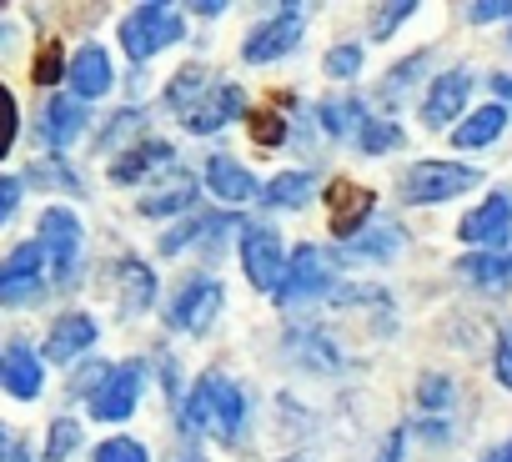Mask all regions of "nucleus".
Masks as SVG:
<instances>
[{"label":"nucleus","mask_w":512,"mask_h":462,"mask_svg":"<svg viewBox=\"0 0 512 462\" xmlns=\"http://www.w3.org/2000/svg\"><path fill=\"white\" fill-rule=\"evenodd\" d=\"M241 417H246V402H241V387L221 372H201L191 382V397H186V432H211L216 442H236L241 437Z\"/></svg>","instance_id":"nucleus-1"},{"label":"nucleus","mask_w":512,"mask_h":462,"mask_svg":"<svg viewBox=\"0 0 512 462\" xmlns=\"http://www.w3.org/2000/svg\"><path fill=\"white\" fill-rule=\"evenodd\" d=\"M181 36H186L181 16H176L171 6H161V0H146V6H136V11L121 21V51H126L131 61H151V56H161L166 46H176Z\"/></svg>","instance_id":"nucleus-2"},{"label":"nucleus","mask_w":512,"mask_h":462,"mask_svg":"<svg viewBox=\"0 0 512 462\" xmlns=\"http://www.w3.org/2000/svg\"><path fill=\"white\" fill-rule=\"evenodd\" d=\"M467 186H482V171H477V166H462V161H417V166H407V176H402V201H412V206H437V201L462 196Z\"/></svg>","instance_id":"nucleus-3"},{"label":"nucleus","mask_w":512,"mask_h":462,"mask_svg":"<svg viewBox=\"0 0 512 462\" xmlns=\"http://www.w3.org/2000/svg\"><path fill=\"white\" fill-rule=\"evenodd\" d=\"M241 267H246V282L256 292H277L282 287L287 252H282L277 226H262V221H246L241 226Z\"/></svg>","instance_id":"nucleus-4"},{"label":"nucleus","mask_w":512,"mask_h":462,"mask_svg":"<svg viewBox=\"0 0 512 462\" xmlns=\"http://www.w3.org/2000/svg\"><path fill=\"white\" fill-rule=\"evenodd\" d=\"M332 277H337L332 257H327L322 247L307 242V247H297V252L287 257L277 302H282V307H302V302H312V297H327V292H332Z\"/></svg>","instance_id":"nucleus-5"},{"label":"nucleus","mask_w":512,"mask_h":462,"mask_svg":"<svg viewBox=\"0 0 512 462\" xmlns=\"http://www.w3.org/2000/svg\"><path fill=\"white\" fill-rule=\"evenodd\" d=\"M46 292V252L41 242H21L0 262V307H31Z\"/></svg>","instance_id":"nucleus-6"},{"label":"nucleus","mask_w":512,"mask_h":462,"mask_svg":"<svg viewBox=\"0 0 512 462\" xmlns=\"http://www.w3.org/2000/svg\"><path fill=\"white\" fill-rule=\"evenodd\" d=\"M41 252H46V267H51V282H71L76 262H81V216L66 211V206H51L41 216Z\"/></svg>","instance_id":"nucleus-7"},{"label":"nucleus","mask_w":512,"mask_h":462,"mask_svg":"<svg viewBox=\"0 0 512 462\" xmlns=\"http://www.w3.org/2000/svg\"><path fill=\"white\" fill-rule=\"evenodd\" d=\"M297 46H302V6H282L272 21H262V26L246 36L241 61L246 66H272V61L292 56Z\"/></svg>","instance_id":"nucleus-8"},{"label":"nucleus","mask_w":512,"mask_h":462,"mask_svg":"<svg viewBox=\"0 0 512 462\" xmlns=\"http://www.w3.org/2000/svg\"><path fill=\"white\" fill-rule=\"evenodd\" d=\"M457 237L477 252H502L512 242V196L507 191H492L482 196V206H472L457 226Z\"/></svg>","instance_id":"nucleus-9"},{"label":"nucleus","mask_w":512,"mask_h":462,"mask_svg":"<svg viewBox=\"0 0 512 462\" xmlns=\"http://www.w3.org/2000/svg\"><path fill=\"white\" fill-rule=\"evenodd\" d=\"M221 282H211V277H196V282H186L176 297H171V307H166V322L176 327V332H191V337H201L211 322H216V312H221Z\"/></svg>","instance_id":"nucleus-10"},{"label":"nucleus","mask_w":512,"mask_h":462,"mask_svg":"<svg viewBox=\"0 0 512 462\" xmlns=\"http://www.w3.org/2000/svg\"><path fill=\"white\" fill-rule=\"evenodd\" d=\"M141 387H146V362H121L111 367L106 387L91 397V417L96 422H126L141 402Z\"/></svg>","instance_id":"nucleus-11"},{"label":"nucleus","mask_w":512,"mask_h":462,"mask_svg":"<svg viewBox=\"0 0 512 462\" xmlns=\"http://www.w3.org/2000/svg\"><path fill=\"white\" fill-rule=\"evenodd\" d=\"M472 101V71H442L432 86H427V101H422V121L427 131H442L452 126Z\"/></svg>","instance_id":"nucleus-12"},{"label":"nucleus","mask_w":512,"mask_h":462,"mask_svg":"<svg viewBox=\"0 0 512 462\" xmlns=\"http://www.w3.org/2000/svg\"><path fill=\"white\" fill-rule=\"evenodd\" d=\"M327 206H332V231H337L342 242H352V237H362V231H367V221H372V211H377V196H372L367 186L332 181V186H327Z\"/></svg>","instance_id":"nucleus-13"},{"label":"nucleus","mask_w":512,"mask_h":462,"mask_svg":"<svg viewBox=\"0 0 512 462\" xmlns=\"http://www.w3.org/2000/svg\"><path fill=\"white\" fill-rule=\"evenodd\" d=\"M96 337H101V327H96L91 312H61L51 322L41 352H46V362H76V357H86L96 347Z\"/></svg>","instance_id":"nucleus-14"},{"label":"nucleus","mask_w":512,"mask_h":462,"mask_svg":"<svg viewBox=\"0 0 512 462\" xmlns=\"http://www.w3.org/2000/svg\"><path fill=\"white\" fill-rule=\"evenodd\" d=\"M236 116H246V91H241V86H211V91L181 116V126H186L191 136H211V131H221V126L236 121Z\"/></svg>","instance_id":"nucleus-15"},{"label":"nucleus","mask_w":512,"mask_h":462,"mask_svg":"<svg viewBox=\"0 0 512 462\" xmlns=\"http://www.w3.org/2000/svg\"><path fill=\"white\" fill-rule=\"evenodd\" d=\"M0 387H6L16 402H36L41 397V387H46V367H41V357L31 352V347H6L0 352Z\"/></svg>","instance_id":"nucleus-16"},{"label":"nucleus","mask_w":512,"mask_h":462,"mask_svg":"<svg viewBox=\"0 0 512 462\" xmlns=\"http://www.w3.org/2000/svg\"><path fill=\"white\" fill-rule=\"evenodd\" d=\"M66 81H71L76 101H96V96H106V91H111V81H116L111 56H106L96 41H91V46H81V51L71 56V66H66Z\"/></svg>","instance_id":"nucleus-17"},{"label":"nucleus","mask_w":512,"mask_h":462,"mask_svg":"<svg viewBox=\"0 0 512 462\" xmlns=\"http://www.w3.org/2000/svg\"><path fill=\"white\" fill-rule=\"evenodd\" d=\"M81 131H86V106H81V101L56 96V101L41 111V136H46V146H51V151H66Z\"/></svg>","instance_id":"nucleus-18"},{"label":"nucleus","mask_w":512,"mask_h":462,"mask_svg":"<svg viewBox=\"0 0 512 462\" xmlns=\"http://www.w3.org/2000/svg\"><path fill=\"white\" fill-rule=\"evenodd\" d=\"M206 186H211V196L226 201V206H241V201L256 196L251 171H246L241 161H231V156H211V161H206Z\"/></svg>","instance_id":"nucleus-19"},{"label":"nucleus","mask_w":512,"mask_h":462,"mask_svg":"<svg viewBox=\"0 0 512 462\" xmlns=\"http://www.w3.org/2000/svg\"><path fill=\"white\" fill-rule=\"evenodd\" d=\"M116 292H121V312L136 317V312H146L156 302V272L146 262H136V257H121L116 262Z\"/></svg>","instance_id":"nucleus-20"},{"label":"nucleus","mask_w":512,"mask_h":462,"mask_svg":"<svg viewBox=\"0 0 512 462\" xmlns=\"http://www.w3.org/2000/svg\"><path fill=\"white\" fill-rule=\"evenodd\" d=\"M166 161H171V146H166V141H141V146L111 156V181H116V186H136L146 171H156V166H166Z\"/></svg>","instance_id":"nucleus-21"},{"label":"nucleus","mask_w":512,"mask_h":462,"mask_svg":"<svg viewBox=\"0 0 512 462\" xmlns=\"http://www.w3.org/2000/svg\"><path fill=\"white\" fill-rule=\"evenodd\" d=\"M502 126H507V106H477V111L452 131V146H462V151H482V146H492V141L502 136Z\"/></svg>","instance_id":"nucleus-22"},{"label":"nucleus","mask_w":512,"mask_h":462,"mask_svg":"<svg viewBox=\"0 0 512 462\" xmlns=\"http://www.w3.org/2000/svg\"><path fill=\"white\" fill-rule=\"evenodd\" d=\"M196 181L191 176H176V181H166L161 191H146L141 201H136V211L141 216H151V221H161V216H176V211H191L196 206Z\"/></svg>","instance_id":"nucleus-23"},{"label":"nucleus","mask_w":512,"mask_h":462,"mask_svg":"<svg viewBox=\"0 0 512 462\" xmlns=\"http://www.w3.org/2000/svg\"><path fill=\"white\" fill-rule=\"evenodd\" d=\"M206 91H211V71H206V66H181V71L171 76V86L161 91V106L186 116V106H196Z\"/></svg>","instance_id":"nucleus-24"},{"label":"nucleus","mask_w":512,"mask_h":462,"mask_svg":"<svg viewBox=\"0 0 512 462\" xmlns=\"http://www.w3.org/2000/svg\"><path fill=\"white\" fill-rule=\"evenodd\" d=\"M262 201L277 206V211H297L312 201V176L307 171H277L267 186H262Z\"/></svg>","instance_id":"nucleus-25"},{"label":"nucleus","mask_w":512,"mask_h":462,"mask_svg":"<svg viewBox=\"0 0 512 462\" xmlns=\"http://www.w3.org/2000/svg\"><path fill=\"white\" fill-rule=\"evenodd\" d=\"M457 272L477 287H507L512 282V252H472L457 262Z\"/></svg>","instance_id":"nucleus-26"},{"label":"nucleus","mask_w":512,"mask_h":462,"mask_svg":"<svg viewBox=\"0 0 512 462\" xmlns=\"http://www.w3.org/2000/svg\"><path fill=\"white\" fill-rule=\"evenodd\" d=\"M151 126V116L141 111V106H126V111H116L111 116V126L101 131V151H131V146H141V131Z\"/></svg>","instance_id":"nucleus-27"},{"label":"nucleus","mask_w":512,"mask_h":462,"mask_svg":"<svg viewBox=\"0 0 512 462\" xmlns=\"http://www.w3.org/2000/svg\"><path fill=\"white\" fill-rule=\"evenodd\" d=\"M226 226H246V221H226V216H191L181 231H166V237H161V252L171 257V252H181V247H191V242H201V237H221V231Z\"/></svg>","instance_id":"nucleus-28"},{"label":"nucleus","mask_w":512,"mask_h":462,"mask_svg":"<svg viewBox=\"0 0 512 462\" xmlns=\"http://www.w3.org/2000/svg\"><path fill=\"white\" fill-rule=\"evenodd\" d=\"M357 146H362L367 156H387V151L407 146V131H402L397 121H387V116H367L362 131H357Z\"/></svg>","instance_id":"nucleus-29"},{"label":"nucleus","mask_w":512,"mask_h":462,"mask_svg":"<svg viewBox=\"0 0 512 462\" xmlns=\"http://www.w3.org/2000/svg\"><path fill=\"white\" fill-rule=\"evenodd\" d=\"M26 181H31V186H41V191H81L76 171H71L66 161H56V156L31 161V166H26Z\"/></svg>","instance_id":"nucleus-30"},{"label":"nucleus","mask_w":512,"mask_h":462,"mask_svg":"<svg viewBox=\"0 0 512 462\" xmlns=\"http://www.w3.org/2000/svg\"><path fill=\"white\" fill-rule=\"evenodd\" d=\"M292 347H302L297 357H302V367H322V372H332L337 362H342V352L332 347V337H322V332H292L287 337Z\"/></svg>","instance_id":"nucleus-31"},{"label":"nucleus","mask_w":512,"mask_h":462,"mask_svg":"<svg viewBox=\"0 0 512 462\" xmlns=\"http://www.w3.org/2000/svg\"><path fill=\"white\" fill-rule=\"evenodd\" d=\"M246 131H251V141L262 146V151L287 146V121L277 111H246Z\"/></svg>","instance_id":"nucleus-32"},{"label":"nucleus","mask_w":512,"mask_h":462,"mask_svg":"<svg viewBox=\"0 0 512 462\" xmlns=\"http://www.w3.org/2000/svg\"><path fill=\"white\" fill-rule=\"evenodd\" d=\"M322 71H327L332 81H357V76H362V46H357V41H337V46L322 56Z\"/></svg>","instance_id":"nucleus-33"},{"label":"nucleus","mask_w":512,"mask_h":462,"mask_svg":"<svg viewBox=\"0 0 512 462\" xmlns=\"http://www.w3.org/2000/svg\"><path fill=\"white\" fill-rule=\"evenodd\" d=\"M402 242H407V237H402L397 226H377V231L367 226L362 237H352V252H357V257H392V252H402Z\"/></svg>","instance_id":"nucleus-34"},{"label":"nucleus","mask_w":512,"mask_h":462,"mask_svg":"<svg viewBox=\"0 0 512 462\" xmlns=\"http://www.w3.org/2000/svg\"><path fill=\"white\" fill-rule=\"evenodd\" d=\"M76 447H81V422L76 417H56L51 432H46V462H66Z\"/></svg>","instance_id":"nucleus-35"},{"label":"nucleus","mask_w":512,"mask_h":462,"mask_svg":"<svg viewBox=\"0 0 512 462\" xmlns=\"http://www.w3.org/2000/svg\"><path fill=\"white\" fill-rule=\"evenodd\" d=\"M317 116H322V126H327L332 136H347L352 126L362 131V121H367V116L357 111V101H322V106H317Z\"/></svg>","instance_id":"nucleus-36"},{"label":"nucleus","mask_w":512,"mask_h":462,"mask_svg":"<svg viewBox=\"0 0 512 462\" xmlns=\"http://www.w3.org/2000/svg\"><path fill=\"white\" fill-rule=\"evenodd\" d=\"M66 66H71L66 51H61L56 41H46V46L36 51V71H31V76H36V86H56V81L66 76Z\"/></svg>","instance_id":"nucleus-37"},{"label":"nucleus","mask_w":512,"mask_h":462,"mask_svg":"<svg viewBox=\"0 0 512 462\" xmlns=\"http://www.w3.org/2000/svg\"><path fill=\"white\" fill-rule=\"evenodd\" d=\"M91 462H151V457H146V447H141L136 437H111V442L96 447Z\"/></svg>","instance_id":"nucleus-38"},{"label":"nucleus","mask_w":512,"mask_h":462,"mask_svg":"<svg viewBox=\"0 0 512 462\" xmlns=\"http://www.w3.org/2000/svg\"><path fill=\"white\" fill-rule=\"evenodd\" d=\"M16 131H21V111H16V96H11V86L0 81V156H6V151L16 146Z\"/></svg>","instance_id":"nucleus-39"},{"label":"nucleus","mask_w":512,"mask_h":462,"mask_svg":"<svg viewBox=\"0 0 512 462\" xmlns=\"http://www.w3.org/2000/svg\"><path fill=\"white\" fill-rule=\"evenodd\" d=\"M106 377H111V367H106V362H86V367H81V372L71 377V387H66V392H71V397H86V402H91V397H96V392L106 387Z\"/></svg>","instance_id":"nucleus-40"},{"label":"nucleus","mask_w":512,"mask_h":462,"mask_svg":"<svg viewBox=\"0 0 512 462\" xmlns=\"http://www.w3.org/2000/svg\"><path fill=\"white\" fill-rule=\"evenodd\" d=\"M412 11H417L412 0H397V6H382V11L372 16V41H387V36H392V31H397V26L412 16Z\"/></svg>","instance_id":"nucleus-41"},{"label":"nucleus","mask_w":512,"mask_h":462,"mask_svg":"<svg viewBox=\"0 0 512 462\" xmlns=\"http://www.w3.org/2000/svg\"><path fill=\"white\" fill-rule=\"evenodd\" d=\"M492 372H497V382L512 392V327H502L497 332V352H492Z\"/></svg>","instance_id":"nucleus-42"},{"label":"nucleus","mask_w":512,"mask_h":462,"mask_svg":"<svg viewBox=\"0 0 512 462\" xmlns=\"http://www.w3.org/2000/svg\"><path fill=\"white\" fill-rule=\"evenodd\" d=\"M417 397H422V407H447V402H452V382H447L442 372H437V377H422Z\"/></svg>","instance_id":"nucleus-43"},{"label":"nucleus","mask_w":512,"mask_h":462,"mask_svg":"<svg viewBox=\"0 0 512 462\" xmlns=\"http://www.w3.org/2000/svg\"><path fill=\"white\" fill-rule=\"evenodd\" d=\"M21 191H26V186H21L16 176H0V226H6V221L16 216V206H21Z\"/></svg>","instance_id":"nucleus-44"},{"label":"nucleus","mask_w":512,"mask_h":462,"mask_svg":"<svg viewBox=\"0 0 512 462\" xmlns=\"http://www.w3.org/2000/svg\"><path fill=\"white\" fill-rule=\"evenodd\" d=\"M472 26H487V21H507L512 16V6H502V0H482V6H467L462 11Z\"/></svg>","instance_id":"nucleus-45"},{"label":"nucleus","mask_w":512,"mask_h":462,"mask_svg":"<svg viewBox=\"0 0 512 462\" xmlns=\"http://www.w3.org/2000/svg\"><path fill=\"white\" fill-rule=\"evenodd\" d=\"M402 457V432H392L387 442H382V452H377V462H397Z\"/></svg>","instance_id":"nucleus-46"},{"label":"nucleus","mask_w":512,"mask_h":462,"mask_svg":"<svg viewBox=\"0 0 512 462\" xmlns=\"http://www.w3.org/2000/svg\"><path fill=\"white\" fill-rule=\"evenodd\" d=\"M6 462H36V457H31L26 442H11V447H6Z\"/></svg>","instance_id":"nucleus-47"},{"label":"nucleus","mask_w":512,"mask_h":462,"mask_svg":"<svg viewBox=\"0 0 512 462\" xmlns=\"http://www.w3.org/2000/svg\"><path fill=\"white\" fill-rule=\"evenodd\" d=\"M492 86H497V96H512V76H497Z\"/></svg>","instance_id":"nucleus-48"},{"label":"nucleus","mask_w":512,"mask_h":462,"mask_svg":"<svg viewBox=\"0 0 512 462\" xmlns=\"http://www.w3.org/2000/svg\"><path fill=\"white\" fill-rule=\"evenodd\" d=\"M6 447H11V437H6V427H0V462H6Z\"/></svg>","instance_id":"nucleus-49"},{"label":"nucleus","mask_w":512,"mask_h":462,"mask_svg":"<svg viewBox=\"0 0 512 462\" xmlns=\"http://www.w3.org/2000/svg\"><path fill=\"white\" fill-rule=\"evenodd\" d=\"M497 462H512V437H507V447L497 452Z\"/></svg>","instance_id":"nucleus-50"},{"label":"nucleus","mask_w":512,"mask_h":462,"mask_svg":"<svg viewBox=\"0 0 512 462\" xmlns=\"http://www.w3.org/2000/svg\"><path fill=\"white\" fill-rule=\"evenodd\" d=\"M292 462H307V457H292Z\"/></svg>","instance_id":"nucleus-51"}]
</instances>
